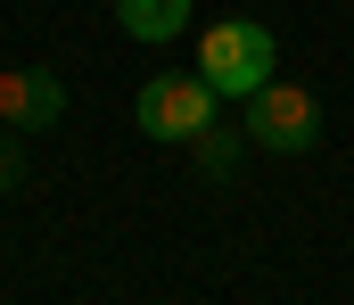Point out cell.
<instances>
[{"mask_svg": "<svg viewBox=\"0 0 354 305\" xmlns=\"http://www.w3.org/2000/svg\"><path fill=\"white\" fill-rule=\"evenodd\" d=\"M280 66V41H272L256 17H223L198 33V75L214 83V100H256Z\"/></svg>", "mask_w": 354, "mask_h": 305, "instance_id": "1", "label": "cell"}, {"mask_svg": "<svg viewBox=\"0 0 354 305\" xmlns=\"http://www.w3.org/2000/svg\"><path fill=\"white\" fill-rule=\"evenodd\" d=\"M248 140H256L264 157H313V149H322V100H313L305 83H280V75H272L264 91L248 100Z\"/></svg>", "mask_w": 354, "mask_h": 305, "instance_id": "2", "label": "cell"}, {"mask_svg": "<svg viewBox=\"0 0 354 305\" xmlns=\"http://www.w3.org/2000/svg\"><path fill=\"white\" fill-rule=\"evenodd\" d=\"M132 124H140V140H198L214 124V83L206 75H157V83H140Z\"/></svg>", "mask_w": 354, "mask_h": 305, "instance_id": "3", "label": "cell"}, {"mask_svg": "<svg viewBox=\"0 0 354 305\" xmlns=\"http://www.w3.org/2000/svg\"><path fill=\"white\" fill-rule=\"evenodd\" d=\"M58 115H66V83H58L50 66H8V75H0V124L50 132Z\"/></svg>", "mask_w": 354, "mask_h": 305, "instance_id": "4", "label": "cell"}, {"mask_svg": "<svg viewBox=\"0 0 354 305\" xmlns=\"http://www.w3.org/2000/svg\"><path fill=\"white\" fill-rule=\"evenodd\" d=\"M115 25L132 41H174L181 25H189V0H115Z\"/></svg>", "mask_w": 354, "mask_h": 305, "instance_id": "5", "label": "cell"}, {"mask_svg": "<svg viewBox=\"0 0 354 305\" xmlns=\"http://www.w3.org/2000/svg\"><path fill=\"white\" fill-rule=\"evenodd\" d=\"M189 149H198V174H206V182H231V174H239V149H248V124L231 132V124L214 115V124H206Z\"/></svg>", "mask_w": 354, "mask_h": 305, "instance_id": "6", "label": "cell"}, {"mask_svg": "<svg viewBox=\"0 0 354 305\" xmlns=\"http://www.w3.org/2000/svg\"><path fill=\"white\" fill-rule=\"evenodd\" d=\"M17 182H25V149H17V140H0V190H17Z\"/></svg>", "mask_w": 354, "mask_h": 305, "instance_id": "7", "label": "cell"}]
</instances>
